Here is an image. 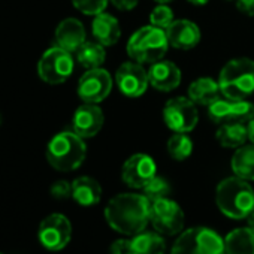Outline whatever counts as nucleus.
<instances>
[{"label":"nucleus","instance_id":"obj_17","mask_svg":"<svg viewBox=\"0 0 254 254\" xmlns=\"http://www.w3.org/2000/svg\"><path fill=\"white\" fill-rule=\"evenodd\" d=\"M148 81L159 91H172L181 84V70L175 63L162 59L150 64Z\"/></svg>","mask_w":254,"mask_h":254},{"label":"nucleus","instance_id":"obj_9","mask_svg":"<svg viewBox=\"0 0 254 254\" xmlns=\"http://www.w3.org/2000/svg\"><path fill=\"white\" fill-rule=\"evenodd\" d=\"M153 227L162 235H177L184 229L186 217L183 208L172 199L163 197L151 202Z\"/></svg>","mask_w":254,"mask_h":254},{"label":"nucleus","instance_id":"obj_32","mask_svg":"<svg viewBox=\"0 0 254 254\" xmlns=\"http://www.w3.org/2000/svg\"><path fill=\"white\" fill-rule=\"evenodd\" d=\"M109 254H133L130 239H117L109 247Z\"/></svg>","mask_w":254,"mask_h":254},{"label":"nucleus","instance_id":"obj_29","mask_svg":"<svg viewBox=\"0 0 254 254\" xmlns=\"http://www.w3.org/2000/svg\"><path fill=\"white\" fill-rule=\"evenodd\" d=\"M174 21V12L166 3H160L156 6L150 14V23L151 26H156L159 29H168Z\"/></svg>","mask_w":254,"mask_h":254},{"label":"nucleus","instance_id":"obj_4","mask_svg":"<svg viewBox=\"0 0 254 254\" xmlns=\"http://www.w3.org/2000/svg\"><path fill=\"white\" fill-rule=\"evenodd\" d=\"M223 97L244 100L254 93V60L239 57L227 62L218 76Z\"/></svg>","mask_w":254,"mask_h":254},{"label":"nucleus","instance_id":"obj_24","mask_svg":"<svg viewBox=\"0 0 254 254\" xmlns=\"http://www.w3.org/2000/svg\"><path fill=\"white\" fill-rule=\"evenodd\" d=\"M133 254H165L166 242L159 232H141L132 239Z\"/></svg>","mask_w":254,"mask_h":254},{"label":"nucleus","instance_id":"obj_11","mask_svg":"<svg viewBox=\"0 0 254 254\" xmlns=\"http://www.w3.org/2000/svg\"><path fill=\"white\" fill-rule=\"evenodd\" d=\"M208 117L215 124L227 123H248L254 118V103L244 100H230V99H217L208 106Z\"/></svg>","mask_w":254,"mask_h":254},{"label":"nucleus","instance_id":"obj_23","mask_svg":"<svg viewBox=\"0 0 254 254\" xmlns=\"http://www.w3.org/2000/svg\"><path fill=\"white\" fill-rule=\"evenodd\" d=\"M217 141L224 148H239L248 141V129L245 123L221 124L215 133Z\"/></svg>","mask_w":254,"mask_h":254},{"label":"nucleus","instance_id":"obj_19","mask_svg":"<svg viewBox=\"0 0 254 254\" xmlns=\"http://www.w3.org/2000/svg\"><path fill=\"white\" fill-rule=\"evenodd\" d=\"M91 32H93V38L96 39V42H99L103 47L115 45L121 36L118 20L105 12L94 17L93 24H91Z\"/></svg>","mask_w":254,"mask_h":254},{"label":"nucleus","instance_id":"obj_10","mask_svg":"<svg viewBox=\"0 0 254 254\" xmlns=\"http://www.w3.org/2000/svg\"><path fill=\"white\" fill-rule=\"evenodd\" d=\"M72 238V224L63 214H51L45 217L38 229V239L48 251L63 250Z\"/></svg>","mask_w":254,"mask_h":254},{"label":"nucleus","instance_id":"obj_31","mask_svg":"<svg viewBox=\"0 0 254 254\" xmlns=\"http://www.w3.org/2000/svg\"><path fill=\"white\" fill-rule=\"evenodd\" d=\"M51 196L54 199L63 200L67 199L69 196H72V183H67L64 180H59L51 186Z\"/></svg>","mask_w":254,"mask_h":254},{"label":"nucleus","instance_id":"obj_22","mask_svg":"<svg viewBox=\"0 0 254 254\" xmlns=\"http://www.w3.org/2000/svg\"><path fill=\"white\" fill-rule=\"evenodd\" d=\"M226 254H254V229L239 227L224 238Z\"/></svg>","mask_w":254,"mask_h":254},{"label":"nucleus","instance_id":"obj_36","mask_svg":"<svg viewBox=\"0 0 254 254\" xmlns=\"http://www.w3.org/2000/svg\"><path fill=\"white\" fill-rule=\"evenodd\" d=\"M247 221H248V226L254 229V211H253V212H251V214L247 217Z\"/></svg>","mask_w":254,"mask_h":254},{"label":"nucleus","instance_id":"obj_37","mask_svg":"<svg viewBox=\"0 0 254 254\" xmlns=\"http://www.w3.org/2000/svg\"><path fill=\"white\" fill-rule=\"evenodd\" d=\"M190 3H193V5H206L209 0H189Z\"/></svg>","mask_w":254,"mask_h":254},{"label":"nucleus","instance_id":"obj_6","mask_svg":"<svg viewBox=\"0 0 254 254\" xmlns=\"http://www.w3.org/2000/svg\"><path fill=\"white\" fill-rule=\"evenodd\" d=\"M171 254H226L224 239L209 227H191L178 236Z\"/></svg>","mask_w":254,"mask_h":254},{"label":"nucleus","instance_id":"obj_15","mask_svg":"<svg viewBox=\"0 0 254 254\" xmlns=\"http://www.w3.org/2000/svg\"><path fill=\"white\" fill-rule=\"evenodd\" d=\"M103 112L96 103H84L81 105L72 118L73 132L82 139H88L96 136L103 127Z\"/></svg>","mask_w":254,"mask_h":254},{"label":"nucleus","instance_id":"obj_12","mask_svg":"<svg viewBox=\"0 0 254 254\" xmlns=\"http://www.w3.org/2000/svg\"><path fill=\"white\" fill-rule=\"evenodd\" d=\"M112 91V78L108 70L88 69L78 81V96L84 103H100Z\"/></svg>","mask_w":254,"mask_h":254},{"label":"nucleus","instance_id":"obj_1","mask_svg":"<svg viewBox=\"0 0 254 254\" xmlns=\"http://www.w3.org/2000/svg\"><path fill=\"white\" fill-rule=\"evenodd\" d=\"M105 220L121 235H138L151 221V202L144 194H117L105 208Z\"/></svg>","mask_w":254,"mask_h":254},{"label":"nucleus","instance_id":"obj_5","mask_svg":"<svg viewBox=\"0 0 254 254\" xmlns=\"http://www.w3.org/2000/svg\"><path fill=\"white\" fill-rule=\"evenodd\" d=\"M169 48L165 29L145 26L138 29L127 42V54L141 64H153L162 60Z\"/></svg>","mask_w":254,"mask_h":254},{"label":"nucleus","instance_id":"obj_18","mask_svg":"<svg viewBox=\"0 0 254 254\" xmlns=\"http://www.w3.org/2000/svg\"><path fill=\"white\" fill-rule=\"evenodd\" d=\"M85 42V29L76 18L63 20L56 29V45L67 53H76Z\"/></svg>","mask_w":254,"mask_h":254},{"label":"nucleus","instance_id":"obj_25","mask_svg":"<svg viewBox=\"0 0 254 254\" xmlns=\"http://www.w3.org/2000/svg\"><path fill=\"white\" fill-rule=\"evenodd\" d=\"M230 165L235 177L245 181H254V144L236 148Z\"/></svg>","mask_w":254,"mask_h":254},{"label":"nucleus","instance_id":"obj_8","mask_svg":"<svg viewBox=\"0 0 254 254\" xmlns=\"http://www.w3.org/2000/svg\"><path fill=\"white\" fill-rule=\"evenodd\" d=\"M163 121L174 133L191 132L199 121L196 103L183 96L168 100L163 108Z\"/></svg>","mask_w":254,"mask_h":254},{"label":"nucleus","instance_id":"obj_14","mask_svg":"<svg viewBox=\"0 0 254 254\" xmlns=\"http://www.w3.org/2000/svg\"><path fill=\"white\" fill-rule=\"evenodd\" d=\"M115 84L126 97H139L150 85L148 70L138 62H126L115 72Z\"/></svg>","mask_w":254,"mask_h":254},{"label":"nucleus","instance_id":"obj_21","mask_svg":"<svg viewBox=\"0 0 254 254\" xmlns=\"http://www.w3.org/2000/svg\"><path fill=\"white\" fill-rule=\"evenodd\" d=\"M218 94H221L220 85L209 76L197 78L189 87V99L200 106H209L218 99Z\"/></svg>","mask_w":254,"mask_h":254},{"label":"nucleus","instance_id":"obj_7","mask_svg":"<svg viewBox=\"0 0 254 254\" xmlns=\"http://www.w3.org/2000/svg\"><path fill=\"white\" fill-rule=\"evenodd\" d=\"M73 67L75 64L72 53H67L66 50L56 45L42 54L38 63V75L44 82L57 85L64 82L72 75Z\"/></svg>","mask_w":254,"mask_h":254},{"label":"nucleus","instance_id":"obj_30","mask_svg":"<svg viewBox=\"0 0 254 254\" xmlns=\"http://www.w3.org/2000/svg\"><path fill=\"white\" fill-rule=\"evenodd\" d=\"M72 3L79 12L96 17L106 9L108 0H72Z\"/></svg>","mask_w":254,"mask_h":254},{"label":"nucleus","instance_id":"obj_35","mask_svg":"<svg viewBox=\"0 0 254 254\" xmlns=\"http://www.w3.org/2000/svg\"><path fill=\"white\" fill-rule=\"evenodd\" d=\"M247 129H248V141L254 144V118H251L247 123Z\"/></svg>","mask_w":254,"mask_h":254},{"label":"nucleus","instance_id":"obj_20","mask_svg":"<svg viewBox=\"0 0 254 254\" xmlns=\"http://www.w3.org/2000/svg\"><path fill=\"white\" fill-rule=\"evenodd\" d=\"M72 197L81 206H94L102 199V187L91 177H78L72 181Z\"/></svg>","mask_w":254,"mask_h":254},{"label":"nucleus","instance_id":"obj_28","mask_svg":"<svg viewBox=\"0 0 254 254\" xmlns=\"http://www.w3.org/2000/svg\"><path fill=\"white\" fill-rule=\"evenodd\" d=\"M171 193V184L168 183V180H165L163 177L156 175L144 189H142V194L150 200L154 202L157 199H163L168 197Z\"/></svg>","mask_w":254,"mask_h":254},{"label":"nucleus","instance_id":"obj_16","mask_svg":"<svg viewBox=\"0 0 254 254\" xmlns=\"http://www.w3.org/2000/svg\"><path fill=\"white\" fill-rule=\"evenodd\" d=\"M166 36L172 48L189 51L199 44L200 30L190 20H174L172 24L166 29Z\"/></svg>","mask_w":254,"mask_h":254},{"label":"nucleus","instance_id":"obj_40","mask_svg":"<svg viewBox=\"0 0 254 254\" xmlns=\"http://www.w3.org/2000/svg\"><path fill=\"white\" fill-rule=\"evenodd\" d=\"M0 254H2V253H0Z\"/></svg>","mask_w":254,"mask_h":254},{"label":"nucleus","instance_id":"obj_34","mask_svg":"<svg viewBox=\"0 0 254 254\" xmlns=\"http://www.w3.org/2000/svg\"><path fill=\"white\" fill-rule=\"evenodd\" d=\"M139 0H111V3L120 11H130L136 8Z\"/></svg>","mask_w":254,"mask_h":254},{"label":"nucleus","instance_id":"obj_27","mask_svg":"<svg viewBox=\"0 0 254 254\" xmlns=\"http://www.w3.org/2000/svg\"><path fill=\"white\" fill-rule=\"evenodd\" d=\"M168 153L177 162L189 159L193 153L191 138L187 133H174L168 141Z\"/></svg>","mask_w":254,"mask_h":254},{"label":"nucleus","instance_id":"obj_13","mask_svg":"<svg viewBox=\"0 0 254 254\" xmlns=\"http://www.w3.org/2000/svg\"><path fill=\"white\" fill-rule=\"evenodd\" d=\"M157 175V166L151 156L138 153L127 159L121 168V180L130 189L142 190Z\"/></svg>","mask_w":254,"mask_h":254},{"label":"nucleus","instance_id":"obj_33","mask_svg":"<svg viewBox=\"0 0 254 254\" xmlns=\"http://www.w3.org/2000/svg\"><path fill=\"white\" fill-rule=\"evenodd\" d=\"M236 8L242 14L253 17L254 15V0H236Z\"/></svg>","mask_w":254,"mask_h":254},{"label":"nucleus","instance_id":"obj_2","mask_svg":"<svg viewBox=\"0 0 254 254\" xmlns=\"http://www.w3.org/2000/svg\"><path fill=\"white\" fill-rule=\"evenodd\" d=\"M215 203L229 218H247L254 211V190L239 177L224 178L215 189Z\"/></svg>","mask_w":254,"mask_h":254},{"label":"nucleus","instance_id":"obj_38","mask_svg":"<svg viewBox=\"0 0 254 254\" xmlns=\"http://www.w3.org/2000/svg\"><path fill=\"white\" fill-rule=\"evenodd\" d=\"M157 2H160V3H169V2H172V0H157Z\"/></svg>","mask_w":254,"mask_h":254},{"label":"nucleus","instance_id":"obj_39","mask_svg":"<svg viewBox=\"0 0 254 254\" xmlns=\"http://www.w3.org/2000/svg\"><path fill=\"white\" fill-rule=\"evenodd\" d=\"M0 120H2V118H0Z\"/></svg>","mask_w":254,"mask_h":254},{"label":"nucleus","instance_id":"obj_26","mask_svg":"<svg viewBox=\"0 0 254 254\" xmlns=\"http://www.w3.org/2000/svg\"><path fill=\"white\" fill-rule=\"evenodd\" d=\"M78 63L85 69H97L105 63L106 51L99 42H84L75 53Z\"/></svg>","mask_w":254,"mask_h":254},{"label":"nucleus","instance_id":"obj_3","mask_svg":"<svg viewBox=\"0 0 254 254\" xmlns=\"http://www.w3.org/2000/svg\"><path fill=\"white\" fill-rule=\"evenodd\" d=\"M48 163L60 172L78 169L87 156V145L75 132H60L47 145Z\"/></svg>","mask_w":254,"mask_h":254}]
</instances>
